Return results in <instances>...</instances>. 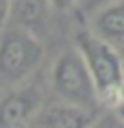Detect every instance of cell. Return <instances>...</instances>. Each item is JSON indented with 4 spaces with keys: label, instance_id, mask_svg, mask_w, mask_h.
Masks as SVG:
<instances>
[{
    "label": "cell",
    "instance_id": "obj_1",
    "mask_svg": "<svg viewBox=\"0 0 124 128\" xmlns=\"http://www.w3.org/2000/svg\"><path fill=\"white\" fill-rule=\"evenodd\" d=\"M74 48L81 52L85 65L89 70L100 104L111 106L117 91L124 87V70H122L120 50L102 41L100 37H96L89 28L76 33Z\"/></svg>",
    "mask_w": 124,
    "mask_h": 128
},
{
    "label": "cell",
    "instance_id": "obj_2",
    "mask_svg": "<svg viewBox=\"0 0 124 128\" xmlns=\"http://www.w3.org/2000/svg\"><path fill=\"white\" fill-rule=\"evenodd\" d=\"M44 59L39 37L9 24L0 33V87H18L35 74Z\"/></svg>",
    "mask_w": 124,
    "mask_h": 128
},
{
    "label": "cell",
    "instance_id": "obj_3",
    "mask_svg": "<svg viewBox=\"0 0 124 128\" xmlns=\"http://www.w3.org/2000/svg\"><path fill=\"white\" fill-rule=\"evenodd\" d=\"M50 87L55 91L57 100L68 102V104H76V106L91 108V111H96V106L100 104L91 74L81 52L74 46L57 54L50 68Z\"/></svg>",
    "mask_w": 124,
    "mask_h": 128
},
{
    "label": "cell",
    "instance_id": "obj_4",
    "mask_svg": "<svg viewBox=\"0 0 124 128\" xmlns=\"http://www.w3.org/2000/svg\"><path fill=\"white\" fill-rule=\"evenodd\" d=\"M44 106V94L33 82H22L18 87L0 94V128H31Z\"/></svg>",
    "mask_w": 124,
    "mask_h": 128
},
{
    "label": "cell",
    "instance_id": "obj_5",
    "mask_svg": "<svg viewBox=\"0 0 124 128\" xmlns=\"http://www.w3.org/2000/svg\"><path fill=\"white\" fill-rule=\"evenodd\" d=\"M96 117V111L83 108L68 102H50L39 108L35 117V128H89Z\"/></svg>",
    "mask_w": 124,
    "mask_h": 128
},
{
    "label": "cell",
    "instance_id": "obj_6",
    "mask_svg": "<svg viewBox=\"0 0 124 128\" xmlns=\"http://www.w3.org/2000/svg\"><path fill=\"white\" fill-rule=\"evenodd\" d=\"M89 30L113 48H124V0H111L94 9Z\"/></svg>",
    "mask_w": 124,
    "mask_h": 128
},
{
    "label": "cell",
    "instance_id": "obj_7",
    "mask_svg": "<svg viewBox=\"0 0 124 128\" xmlns=\"http://www.w3.org/2000/svg\"><path fill=\"white\" fill-rule=\"evenodd\" d=\"M50 0H11L9 24L35 37H44L50 26Z\"/></svg>",
    "mask_w": 124,
    "mask_h": 128
},
{
    "label": "cell",
    "instance_id": "obj_8",
    "mask_svg": "<svg viewBox=\"0 0 124 128\" xmlns=\"http://www.w3.org/2000/svg\"><path fill=\"white\" fill-rule=\"evenodd\" d=\"M89 128H124V120L115 111H107L102 115H96L94 122L89 124Z\"/></svg>",
    "mask_w": 124,
    "mask_h": 128
},
{
    "label": "cell",
    "instance_id": "obj_9",
    "mask_svg": "<svg viewBox=\"0 0 124 128\" xmlns=\"http://www.w3.org/2000/svg\"><path fill=\"white\" fill-rule=\"evenodd\" d=\"M81 4H87V0H50V7L57 11H72Z\"/></svg>",
    "mask_w": 124,
    "mask_h": 128
},
{
    "label": "cell",
    "instance_id": "obj_10",
    "mask_svg": "<svg viewBox=\"0 0 124 128\" xmlns=\"http://www.w3.org/2000/svg\"><path fill=\"white\" fill-rule=\"evenodd\" d=\"M9 15H11V0H0V33L9 26Z\"/></svg>",
    "mask_w": 124,
    "mask_h": 128
},
{
    "label": "cell",
    "instance_id": "obj_11",
    "mask_svg": "<svg viewBox=\"0 0 124 128\" xmlns=\"http://www.w3.org/2000/svg\"><path fill=\"white\" fill-rule=\"evenodd\" d=\"M111 111H115L120 117L124 120V87L117 91V96H115V100L111 102Z\"/></svg>",
    "mask_w": 124,
    "mask_h": 128
},
{
    "label": "cell",
    "instance_id": "obj_12",
    "mask_svg": "<svg viewBox=\"0 0 124 128\" xmlns=\"http://www.w3.org/2000/svg\"><path fill=\"white\" fill-rule=\"evenodd\" d=\"M107 2H111V0H87V4H89L91 9H98L100 4H107Z\"/></svg>",
    "mask_w": 124,
    "mask_h": 128
},
{
    "label": "cell",
    "instance_id": "obj_13",
    "mask_svg": "<svg viewBox=\"0 0 124 128\" xmlns=\"http://www.w3.org/2000/svg\"><path fill=\"white\" fill-rule=\"evenodd\" d=\"M120 59H122V70H124V48L120 50Z\"/></svg>",
    "mask_w": 124,
    "mask_h": 128
}]
</instances>
